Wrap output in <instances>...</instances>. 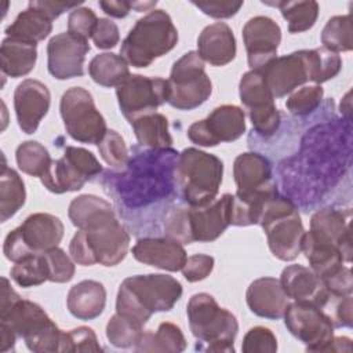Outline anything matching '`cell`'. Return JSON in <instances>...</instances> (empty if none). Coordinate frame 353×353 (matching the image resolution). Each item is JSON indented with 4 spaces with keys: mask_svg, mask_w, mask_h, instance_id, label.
Masks as SVG:
<instances>
[{
    "mask_svg": "<svg viewBox=\"0 0 353 353\" xmlns=\"http://www.w3.org/2000/svg\"><path fill=\"white\" fill-rule=\"evenodd\" d=\"M68 215L79 229L69 244V254L77 265L116 266L125 258L130 236L105 199L77 196L70 201Z\"/></svg>",
    "mask_w": 353,
    "mask_h": 353,
    "instance_id": "obj_1",
    "label": "cell"
},
{
    "mask_svg": "<svg viewBox=\"0 0 353 353\" xmlns=\"http://www.w3.org/2000/svg\"><path fill=\"white\" fill-rule=\"evenodd\" d=\"M1 283L0 324L7 325L18 338H22L30 352H59L63 331L40 305L22 299L7 277H1Z\"/></svg>",
    "mask_w": 353,
    "mask_h": 353,
    "instance_id": "obj_2",
    "label": "cell"
},
{
    "mask_svg": "<svg viewBox=\"0 0 353 353\" xmlns=\"http://www.w3.org/2000/svg\"><path fill=\"white\" fill-rule=\"evenodd\" d=\"M182 284L161 273L135 274L123 280L116 298V313L145 325L153 313L168 312L182 296Z\"/></svg>",
    "mask_w": 353,
    "mask_h": 353,
    "instance_id": "obj_3",
    "label": "cell"
},
{
    "mask_svg": "<svg viewBox=\"0 0 353 353\" xmlns=\"http://www.w3.org/2000/svg\"><path fill=\"white\" fill-rule=\"evenodd\" d=\"M233 194L225 193L212 203L200 207H176L170 210L164 221L167 237L182 244L211 243L230 225Z\"/></svg>",
    "mask_w": 353,
    "mask_h": 353,
    "instance_id": "obj_4",
    "label": "cell"
},
{
    "mask_svg": "<svg viewBox=\"0 0 353 353\" xmlns=\"http://www.w3.org/2000/svg\"><path fill=\"white\" fill-rule=\"evenodd\" d=\"M178 43V30L164 10H152L139 18L120 47V55L134 68H148Z\"/></svg>",
    "mask_w": 353,
    "mask_h": 353,
    "instance_id": "obj_5",
    "label": "cell"
},
{
    "mask_svg": "<svg viewBox=\"0 0 353 353\" xmlns=\"http://www.w3.org/2000/svg\"><path fill=\"white\" fill-rule=\"evenodd\" d=\"M174 172L185 201L200 207L216 199L223 176V163L215 154L186 148L181 152Z\"/></svg>",
    "mask_w": 353,
    "mask_h": 353,
    "instance_id": "obj_6",
    "label": "cell"
},
{
    "mask_svg": "<svg viewBox=\"0 0 353 353\" xmlns=\"http://www.w3.org/2000/svg\"><path fill=\"white\" fill-rule=\"evenodd\" d=\"M189 328L193 336L207 346L205 352H234V338L239 332L236 316L221 307L215 298L207 292L190 296L186 306Z\"/></svg>",
    "mask_w": 353,
    "mask_h": 353,
    "instance_id": "obj_7",
    "label": "cell"
},
{
    "mask_svg": "<svg viewBox=\"0 0 353 353\" xmlns=\"http://www.w3.org/2000/svg\"><path fill=\"white\" fill-rule=\"evenodd\" d=\"M258 225L262 226L268 245L276 258L288 262L301 254L305 229L291 200L279 196V193L272 196L262 207Z\"/></svg>",
    "mask_w": 353,
    "mask_h": 353,
    "instance_id": "obj_8",
    "label": "cell"
},
{
    "mask_svg": "<svg viewBox=\"0 0 353 353\" xmlns=\"http://www.w3.org/2000/svg\"><path fill=\"white\" fill-rule=\"evenodd\" d=\"M63 223L58 216L48 212L30 214L6 236L3 244L4 256L15 263L58 247L63 237Z\"/></svg>",
    "mask_w": 353,
    "mask_h": 353,
    "instance_id": "obj_9",
    "label": "cell"
},
{
    "mask_svg": "<svg viewBox=\"0 0 353 353\" xmlns=\"http://www.w3.org/2000/svg\"><path fill=\"white\" fill-rule=\"evenodd\" d=\"M167 88V103L178 110H193L210 98L212 83L197 51H189L174 62Z\"/></svg>",
    "mask_w": 353,
    "mask_h": 353,
    "instance_id": "obj_10",
    "label": "cell"
},
{
    "mask_svg": "<svg viewBox=\"0 0 353 353\" xmlns=\"http://www.w3.org/2000/svg\"><path fill=\"white\" fill-rule=\"evenodd\" d=\"M59 112L68 135L77 142L95 145L108 132L105 117L97 109L92 95L83 87H72L63 92Z\"/></svg>",
    "mask_w": 353,
    "mask_h": 353,
    "instance_id": "obj_11",
    "label": "cell"
},
{
    "mask_svg": "<svg viewBox=\"0 0 353 353\" xmlns=\"http://www.w3.org/2000/svg\"><path fill=\"white\" fill-rule=\"evenodd\" d=\"M102 171L95 154L84 148L66 146L63 156L52 160L50 171L40 178L44 188L55 194L80 190Z\"/></svg>",
    "mask_w": 353,
    "mask_h": 353,
    "instance_id": "obj_12",
    "label": "cell"
},
{
    "mask_svg": "<svg viewBox=\"0 0 353 353\" xmlns=\"http://www.w3.org/2000/svg\"><path fill=\"white\" fill-rule=\"evenodd\" d=\"M167 80L142 74H130L116 87L120 110L128 123L143 114L156 112L159 106L167 102Z\"/></svg>",
    "mask_w": 353,
    "mask_h": 353,
    "instance_id": "obj_13",
    "label": "cell"
},
{
    "mask_svg": "<svg viewBox=\"0 0 353 353\" xmlns=\"http://www.w3.org/2000/svg\"><path fill=\"white\" fill-rule=\"evenodd\" d=\"M283 317L290 334L305 343L307 352H324L334 338V323L321 307L292 302Z\"/></svg>",
    "mask_w": 353,
    "mask_h": 353,
    "instance_id": "obj_14",
    "label": "cell"
},
{
    "mask_svg": "<svg viewBox=\"0 0 353 353\" xmlns=\"http://www.w3.org/2000/svg\"><path fill=\"white\" fill-rule=\"evenodd\" d=\"M244 132V110L236 105H221L204 120L190 124L188 128V138L199 146L212 148L221 142H233Z\"/></svg>",
    "mask_w": 353,
    "mask_h": 353,
    "instance_id": "obj_15",
    "label": "cell"
},
{
    "mask_svg": "<svg viewBox=\"0 0 353 353\" xmlns=\"http://www.w3.org/2000/svg\"><path fill=\"white\" fill-rule=\"evenodd\" d=\"M88 51V40L69 32L55 34L47 44V68L50 74L58 80L83 76Z\"/></svg>",
    "mask_w": 353,
    "mask_h": 353,
    "instance_id": "obj_16",
    "label": "cell"
},
{
    "mask_svg": "<svg viewBox=\"0 0 353 353\" xmlns=\"http://www.w3.org/2000/svg\"><path fill=\"white\" fill-rule=\"evenodd\" d=\"M243 41L251 70H262L277 55L281 29L276 21L265 15L250 18L243 28Z\"/></svg>",
    "mask_w": 353,
    "mask_h": 353,
    "instance_id": "obj_17",
    "label": "cell"
},
{
    "mask_svg": "<svg viewBox=\"0 0 353 353\" xmlns=\"http://www.w3.org/2000/svg\"><path fill=\"white\" fill-rule=\"evenodd\" d=\"M259 72L273 98H283L295 91L299 85L310 81L306 50L276 57Z\"/></svg>",
    "mask_w": 353,
    "mask_h": 353,
    "instance_id": "obj_18",
    "label": "cell"
},
{
    "mask_svg": "<svg viewBox=\"0 0 353 353\" xmlns=\"http://www.w3.org/2000/svg\"><path fill=\"white\" fill-rule=\"evenodd\" d=\"M51 105V94L46 84L39 80L26 79L14 91V109L19 128L30 135L39 128Z\"/></svg>",
    "mask_w": 353,
    "mask_h": 353,
    "instance_id": "obj_19",
    "label": "cell"
},
{
    "mask_svg": "<svg viewBox=\"0 0 353 353\" xmlns=\"http://www.w3.org/2000/svg\"><path fill=\"white\" fill-rule=\"evenodd\" d=\"M280 283L288 296L298 303L323 307L331 295L320 276L310 268L302 265H288L283 269Z\"/></svg>",
    "mask_w": 353,
    "mask_h": 353,
    "instance_id": "obj_20",
    "label": "cell"
},
{
    "mask_svg": "<svg viewBox=\"0 0 353 353\" xmlns=\"http://www.w3.org/2000/svg\"><path fill=\"white\" fill-rule=\"evenodd\" d=\"M132 256L141 263L167 272L181 270L188 259L183 244L170 237L138 240L132 247Z\"/></svg>",
    "mask_w": 353,
    "mask_h": 353,
    "instance_id": "obj_21",
    "label": "cell"
},
{
    "mask_svg": "<svg viewBox=\"0 0 353 353\" xmlns=\"http://www.w3.org/2000/svg\"><path fill=\"white\" fill-rule=\"evenodd\" d=\"M245 301L254 314L269 320L281 319L290 303L280 280L274 277L254 280L247 288Z\"/></svg>",
    "mask_w": 353,
    "mask_h": 353,
    "instance_id": "obj_22",
    "label": "cell"
},
{
    "mask_svg": "<svg viewBox=\"0 0 353 353\" xmlns=\"http://www.w3.org/2000/svg\"><path fill=\"white\" fill-rule=\"evenodd\" d=\"M233 176L239 194H251L274 188L270 161L254 152L239 154L233 163Z\"/></svg>",
    "mask_w": 353,
    "mask_h": 353,
    "instance_id": "obj_23",
    "label": "cell"
},
{
    "mask_svg": "<svg viewBox=\"0 0 353 353\" xmlns=\"http://www.w3.org/2000/svg\"><path fill=\"white\" fill-rule=\"evenodd\" d=\"M197 52L204 62L212 66L230 63L237 52L232 28L225 22H215L205 26L197 39Z\"/></svg>",
    "mask_w": 353,
    "mask_h": 353,
    "instance_id": "obj_24",
    "label": "cell"
},
{
    "mask_svg": "<svg viewBox=\"0 0 353 353\" xmlns=\"http://www.w3.org/2000/svg\"><path fill=\"white\" fill-rule=\"evenodd\" d=\"M309 232L321 241L335 245L345 262L352 259L350 226L346 222L345 214L334 208H321L310 218Z\"/></svg>",
    "mask_w": 353,
    "mask_h": 353,
    "instance_id": "obj_25",
    "label": "cell"
},
{
    "mask_svg": "<svg viewBox=\"0 0 353 353\" xmlns=\"http://www.w3.org/2000/svg\"><path fill=\"white\" fill-rule=\"evenodd\" d=\"M106 305V290L97 280H83L74 284L66 296L69 313L83 321L99 317Z\"/></svg>",
    "mask_w": 353,
    "mask_h": 353,
    "instance_id": "obj_26",
    "label": "cell"
},
{
    "mask_svg": "<svg viewBox=\"0 0 353 353\" xmlns=\"http://www.w3.org/2000/svg\"><path fill=\"white\" fill-rule=\"evenodd\" d=\"M37 61V44L14 37H6L0 46L3 74L18 79L29 74Z\"/></svg>",
    "mask_w": 353,
    "mask_h": 353,
    "instance_id": "obj_27",
    "label": "cell"
},
{
    "mask_svg": "<svg viewBox=\"0 0 353 353\" xmlns=\"http://www.w3.org/2000/svg\"><path fill=\"white\" fill-rule=\"evenodd\" d=\"M301 252L309 261L310 269L323 280L336 273L345 262L341 251L335 245L319 240L310 232H305L302 237Z\"/></svg>",
    "mask_w": 353,
    "mask_h": 353,
    "instance_id": "obj_28",
    "label": "cell"
},
{
    "mask_svg": "<svg viewBox=\"0 0 353 353\" xmlns=\"http://www.w3.org/2000/svg\"><path fill=\"white\" fill-rule=\"evenodd\" d=\"M52 30V21L41 11L29 7L19 12L14 22L6 28L7 37L19 39L28 43L37 44L43 41Z\"/></svg>",
    "mask_w": 353,
    "mask_h": 353,
    "instance_id": "obj_29",
    "label": "cell"
},
{
    "mask_svg": "<svg viewBox=\"0 0 353 353\" xmlns=\"http://www.w3.org/2000/svg\"><path fill=\"white\" fill-rule=\"evenodd\" d=\"M130 124L141 146L150 149H167L172 145L168 120L159 112L143 114L132 120Z\"/></svg>",
    "mask_w": 353,
    "mask_h": 353,
    "instance_id": "obj_30",
    "label": "cell"
},
{
    "mask_svg": "<svg viewBox=\"0 0 353 353\" xmlns=\"http://www.w3.org/2000/svg\"><path fill=\"white\" fill-rule=\"evenodd\" d=\"M186 349V339L181 328L170 321L159 325L156 332L143 331L141 341L137 343V352H160L179 353Z\"/></svg>",
    "mask_w": 353,
    "mask_h": 353,
    "instance_id": "obj_31",
    "label": "cell"
},
{
    "mask_svg": "<svg viewBox=\"0 0 353 353\" xmlns=\"http://www.w3.org/2000/svg\"><path fill=\"white\" fill-rule=\"evenodd\" d=\"M88 73L102 87H119L131 74L125 59L113 52L95 55L88 65Z\"/></svg>",
    "mask_w": 353,
    "mask_h": 353,
    "instance_id": "obj_32",
    "label": "cell"
},
{
    "mask_svg": "<svg viewBox=\"0 0 353 353\" xmlns=\"http://www.w3.org/2000/svg\"><path fill=\"white\" fill-rule=\"evenodd\" d=\"M26 189L19 174L3 165L0 175V219L8 221L14 216L25 204Z\"/></svg>",
    "mask_w": 353,
    "mask_h": 353,
    "instance_id": "obj_33",
    "label": "cell"
},
{
    "mask_svg": "<svg viewBox=\"0 0 353 353\" xmlns=\"http://www.w3.org/2000/svg\"><path fill=\"white\" fill-rule=\"evenodd\" d=\"M239 94L240 101L248 109V113L274 105V98L259 70H248L241 76L239 83Z\"/></svg>",
    "mask_w": 353,
    "mask_h": 353,
    "instance_id": "obj_34",
    "label": "cell"
},
{
    "mask_svg": "<svg viewBox=\"0 0 353 353\" xmlns=\"http://www.w3.org/2000/svg\"><path fill=\"white\" fill-rule=\"evenodd\" d=\"M280 8L283 18L288 23L290 33H302L312 29L319 17V3L307 1H277L266 3Z\"/></svg>",
    "mask_w": 353,
    "mask_h": 353,
    "instance_id": "obj_35",
    "label": "cell"
},
{
    "mask_svg": "<svg viewBox=\"0 0 353 353\" xmlns=\"http://www.w3.org/2000/svg\"><path fill=\"white\" fill-rule=\"evenodd\" d=\"M15 159L22 172L37 178H43L50 171L52 164L48 150L37 141L22 142L17 148Z\"/></svg>",
    "mask_w": 353,
    "mask_h": 353,
    "instance_id": "obj_36",
    "label": "cell"
},
{
    "mask_svg": "<svg viewBox=\"0 0 353 353\" xmlns=\"http://www.w3.org/2000/svg\"><path fill=\"white\" fill-rule=\"evenodd\" d=\"M353 29L350 14L331 17L321 30V44L334 52H346L353 48Z\"/></svg>",
    "mask_w": 353,
    "mask_h": 353,
    "instance_id": "obj_37",
    "label": "cell"
},
{
    "mask_svg": "<svg viewBox=\"0 0 353 353\" xmlns=\"http://www.w3.org/2000/svg\"><path fill=\"white\" fill-rule=\"evenodd\" d=\"M307 54V65H309V76L310 81L316 84H321L334 79L342 68L341 57L330 51L324 47L306 50Z\"/></svg>",
    "mask_w": 353,
    "mask_h": 353,
    "instance_id": "obj_38",
    "label": "cell"
},
{
    "mask_svg": "<svg viewBox=\"0 0 353 353\" xmlns=\"http://www.w3.org/2000/svg\"><path fill=\"white\" fill-rule=\"evenodd\" d=\"M10 276L22 288L37 287L48 281V270L43 254L32 255L15 262L10 270Z\"/></svg>",
    "mask_w": 353,
    "mask_h": 353,
    "instance_id": "obj_39",
    "label": "cell"
},
{
    "mask_svg": "<svg viewBox=\"0 0 353 353\" xmlns=\"http://www.w3.org/2000/svg\"><path fill=\"white\" fill-rule=\"evenodd\" d=\"M143 334V325L116 313L106 324V338L114 347L137 346Z\"/></svg>",
    "mask_w": 353,
    "mask_h": 353,
    "instance_id": "obj_40",
    "label": "cell"
},
{
    "mask_svg": "<svg viewBox=\"0 0 353 353\" xmlns=\"http://www.w3.org/2000/svg\"><path fill=\"white\" fill-rule=\"evenodd\" d=\"M324 97L321 85H305L296 91H292L285 101V108L295 116H307L314 112Z\"/></svg>",
    "mask_w": 353,
    "mask_h": 353,
    "instance_id": "obj_41",
    "label": "cell"
},
{
    "mask_svg": "<svg viewBox=\"0 0 353 353\" xmlns=\"http://www.w3.org/2000/svg\"><path fill=\"white\" fill-rule=\"evenodd\" d=\"M47 270H48V281L52 283H68L74 276V261L69 256L62 248L54 247L41 252Z\"/></svg>",
    "mask_w": 353,
    "mask_h": 353,
    "instance_id": "obj_42",
    "label": "cell"
},
{
    "mask_svg": "<svg viewBox=\"0 0 353 353\" xmlns=\"http://www.w3.org/2000/svg\"><path fill=\"white\" fill-rule=\"evenodd\" d=\"M102 350L97 334L90 327H77L68 332H62L59 352H99Z\"/></svg>",
    "mask_w": 353,
    "mask_h": 353,
    "instance_id": "obj_43",
    "label": "cell"
},
{
    "mask_svg": "<svg viewBox=\"0 0 353 353\" xmlns=\"http://www.w3.org/2000/svg\"><path fill=\"white\" fill-rule=\"evenodd\" d=\"M98 150L102 160L114 168H121L128 160V150L124 139L114 130H108L102 141L98 143Z\"/></svg>",
    "mask_w": 353,
    "mask_h": 353,
    "instance_id": "obj_44",
    "label": "cell"
},
{
    "mask_svg": "<svg viewBox=\"0 0 353 353\" xmlns=\"http://www.w3.org/2000/svg\"><path fill=\"white\" fill-rule=\"evenodd\" d=\"M241 350L244 353H274L277 352L276 335L266 327H252L243 338Z\"/></svg>",
    "mask_w": 353,
    "mask_h": 353,
    "instance_id": "obj_45",
    "label": "cell"
},
{
    "mask_svg": "<svg viewBox=\"0 0 353 353\" xmlns=\"http://www.w3.org/2000/svg\"><path fill=\"white\" fill-rule=\"evenodd\" d=\"M98 19L99 18L91 8L77 7L70 11L68 17V32L80 39L88 40V37L92 36Z\"/></svg>",
    "mask_w": 353,
    "mask_h": 353,
    "instance_id": "obj_46",
    "label": "cell"
},
{
    "mask_svg": "<svg viewBox=\"0 0 353 353\" xmlns=\"http://www.w3.org/2000/svg\"><path fill=\"white\" fill-rule=\"evenodd\" d=\"M254 130L262 137H272L280 127L281 114L276 105L266 109L248 113Z\"/></svg>",
    "mask_w": 353,
    "mask_h": 353,
    "instance_id": "obj_47",
    "label": "cell"
},
{
    "mask_svg": "<svg viewBox=\"0 0 353 353\" xmlns=\"http://www.w3.org/2000/svg\"><path fill=\"white\" fill-rule=\"evenodd\" d=\"M214 269V258L211 255H205V254H194L188 256L182 270L183 277L190 281V283H196V281H201L204 279H207L211 272Z\"/></svg>",
    "mask_w": 353,
    "mask_h": 353,
    "instance_id": "obj_48",
    "label": "cell"
},
{
    "mask_svg": "<svg viewBox=\"0 0 353 353\" xmlns=\"http://www.w3.org/2000/svg\"><path fill=\"white\" fill-rule=\"evenodd\" d=\"M91 39L97 48L109 50L119 44L120 32H119L117 25L113 21H110L108 18H99L95 25Z\"/></svg>",
    "mask_w": 353,
    "mask_h": 353,
    "instance_id": "obj_49",
    "label": "cell"
},
{
    "mask_svg": "<svg viewBox=\"0 0 353 353\" xmlns=\"http://www.w3.org/2000/svg\"><path fill=\"white\" fill-rule=\"evenodd\" d=\"M192 4L203 14L216 19L230 18L243 7V1H192Z\"/></svg>",
    "mask_w": 353,
    "mask_h": 353,
    "instance_id": "obj_50",
    "label": "cell"
},
{
    "mask_svg": "<svg viewBox=\"0 0 353 353\" xmlns=\"http://www.w3.org/2000/svg\"><path fill=\"white\" fill-rule=\"evenodd\" d=\"M330 295L334 298H341L350 295L353 291V281H352V272L349 268L342 266L336 273L331 274L330 277L323 280Z\"/></svg>",
    "mask_w": 353,
    "mask_h": 353,
    "instance_id": "obj_51",
    "label": "cell"
},
{
    "mask_svg": "<svg viewBox=\"0 0 353 353\" xmlns=\"http://www.w3.org/2000/svg\"><path fill=\"white\" fill-rule=\"evenodd\" d=\"M81 3H66V1H51V0H40V1H29V7H33L47 15L51 21L57 19L61 14L68 10H74Z\"/></svg>",
    "mask_w": 353,
    "mask_h": 353,
    "instance_id": "obj_52",
    "label": "cell"
},
{
    "mask_svg": "<svg viewBox=\"0 0 353 353\" xmlns=\"http://www.w3.org/2000/svg\"><path fill=\"white\" fill-rule=\"evenodd\" d=\"M353 305H352V294L346 296H341L339 302L335 307V316L332 320L334 327H352L353 324Z\"/></svg>",
    "mask_w": 353,
    "mask_h": 353,
    "instance_id": "obj_53",
    "label": "cell"
},
{
    "mask_svg": "<svg viewBox=\"0 0 353 353\" xmlns=\"http://www.w3.org/2000/svg\"><path fill=\"white\" fill-rule=\"evenodd\" d=\"M99 7L106 15H110L113 18H125L131 11V1L103 0V1H99Z\"/></svg>",
    "mask_w": 353,
    "mask_h": 353,
    "instance_id": "obj_54",
    "label": "cell"
},
{
    "mask_svg": "<svg viewBox=\"0 0 353 353\" xmlns=\"http://www.w3.org/2000/svg\"><path fill=\"white\" fill-rule=\"evenodd\" d=\"M17 338L18 336L15 335V332L11 328H8L4 324H0V352L1 353H6V352L14 349Z\"/></svg>",
    "mask_w": 353,
    "mask_h": 353,
    "instance_id": "obj_55",
    "label": "cell"
},
{
    "mask_svg": "<svg viewBox=\"0 0 353 353\" xmlns=\"http://www.w3.org/2000/svg\"><path fill=\"white\" fill-rule=\"evenodd\" d=\"M324 352H332V353L346 352V353H350L352 352V341L346 336H334L331 339V342L327 345Z\"/></svg>",
    "mask_w": 353,
    "mask_h": 353,
    "instance_id": "obj_56",
    "label": "cell"
},
{
    "mask_svg": "<svg viewBox=\"0 0 353 353\" xmlns=\"http://www.w3.org/2000/svg\"><path fill=\"white\" fill-rule=\"evenodd\" d=\"M156 4L157 1H131V8L138 12H143V11H152V8H154Z\"/></svg>",
    "mask_w": 353,
    "mask_h": 353,
    "instance_id": "obj_57",
    "label": "cell"
}]
</instances>
